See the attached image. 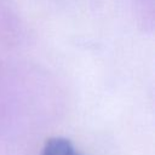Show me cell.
Segmentation results:
<instances>
[{
    "label": "cell",
    "instance_id": "cell-1",
    "mask_svg": "<svg viewBox=\"0 0 155 155\" xmlns=\"http://www.w3.org/2000/svg\"><path fill=\"white\" fill-rule=\"evenodd\" d=\"M40 155H82V154L74 147V144L69 139L62 137H54V138H50L45 143Z\"/></svg>",
    "mask_w": 155,
    "mask_h": 155
}]
</instances>
